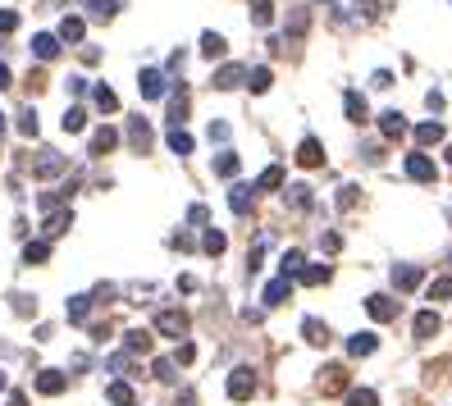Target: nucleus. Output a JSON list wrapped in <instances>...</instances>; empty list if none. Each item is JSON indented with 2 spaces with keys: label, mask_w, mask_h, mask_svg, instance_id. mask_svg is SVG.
Wrapping results in <instances>:
<instances>
[{
  "label": "nucleus",
  "mask_w": 452,
  "mask_h": 406,
  "mask_svg": "<svg viewBox=\"0 0 452 406\" xmlns=\"http://www.w3.org/2000/svg\"><path fill=\"white\" fill-rule=\"evenodd\" d=\"M138 92L147 96V101L169 96V73H165V69H142V73H138Z\"/></svg>",
  "instance_id": "obj_1"
},
{
  "label": "nucleus",
  "mask_w": 452,
  "mask_h": 406,
  "mask_svg": "<svg viewBox=\"0 0 452 406\" xmlns=\"http://www.w3.org/2000/svg\"><path fill=\"white\" fill-rule=\"evenodd\" d=\"M224 388H228V398H233V402H247L256 393V370H252V365H238V370L228 374Z\"/></svg>",
  "instance_id": "obj_2"
},
{
  "label": "nucleus",
  "mask_w": 452,
  "mask_h": 406,
  "mask_svg": "<svg viewBox=\"0 0 452 406\" xmlns=\"http://www.w3.org/2000/svg\"><path fill=\"white\" fill-rule=\"evenodd\" d=\"M420 283H425V269L420 265H407V260L393 265V288H398V293H416Z\"/></svg>",
  "instance_id": "obj_3"
},
{
  "label": "nucleus",
  "mask_w": 452,
  "mask_h": 406,
  "mask_svg": "<svg viewBox=\"0 0 452 406\" xmlns=\"http://www.w3.org/2000/svg\"><path fill=\"white\" fill-rule=\"evenodd\" d=\"M252 206H256V183H233L228 187V210L233 215H252Z\"/></svg>",
  "instance_id": "obj_4"
},
{
  "label": "nucleus",
  "mask_w": 452,
  "mask_h": 406,
  "mask_svg": "<svg viewBox=\"0 0 452 406\" xmlns=\"http://www.w3.org/2000/svg\"><path fill=\"white\" fill-rule=\"evenodd\" d=\"M123 133H128L133 151H151V123L142 119V114H128V123H123Z\"/></svg>",
  "instance_id": "obj_5"
},
{
  "label": "nucleus",
  "mask_w": 452,
  "mask_h": 406,
  "mask_svg": "<svg viewBox=\"0 0 452 406\" xmlns=\"http://www.w3.org/2000/svg\"><path fill=\"white\" fill-rule=\"evenodd\" d=\"M156 328L165 338H183V333H188V315H183V311H160L156 315Z\"/></svg>",
  "instance_id": "obj_6"
},
{
  "label": "nucleus",
  "mask_w": 452,
  "mask_h": 406,
  "mask_svg": "<svg viewBox=\"0 0 452 406\" xmlns=\"http://www.w3.org/2000/svg\"><path fill=\"white\" fill-rule=\"evenodd\" d=\"M407 173L416 183H434V160H429L425 151H411V156H407Z\"/></svg>",
  "instance_id": "obj_7"
},
{
  "label": "nucleus",
  "mask_w": 452,
  "mask_h": 406,
  "mask_svg": "<svg viewBox=\"0 0 452 406\" xmlns=\"http://www.w3.org/2000/svg\"><path fill=\"white\" fill-rule=\"evenodd\" d=\"M297 164H302V169H320V164H324V147L315 137H302V147H297Z\"/></svg>",
  "instance_id": "obj_8"
},
{
  "label": "nucleus",
  "mask_w": 452,
  "mask_h": 406,
  "mask_svg": "<svg viewBox=\"0 0 452 406\" xmlns=\"http://www.w3.org/2000/svg\"><path fill=\"white\" fill-rule=\"evenodd\" d=\"M215 87H219V92H228V87H247V69H243V64H219V69H215Z\"/></svg>",
  "instance_id": "obj_9"
},
{
  "label": "nucleus",
  "mask_w": 452,
  "mask_h": 406,
  "mask_svg": "<svg viewBox=\"0 0 452 406\" xmlns=\"http://www.w3.org/2000/svg\"><path fill=\"white\" fill-rule=\"evenodd\" d=\"M379 133H384L389 142L407 137V119H402V110H384V114H379Z\"/></svg>",
  "instance_id": "obj_10"
},
{
  "label": "nucleus",
  "mask_w": 452,
  "mask_h": 406,
  "mask_svg": "<svg viewBox=\"0 0 452 406\" xmlns=\"http://www.w3.org/2000/svg\"><path fill=\"white\" fill-rule=\"evenodd\" d=\"M365 311H370L379 324H389L393 315H398V302H393V297H365Z\"/></svg>",
  "instance_id": "obj_11"
},
{
  "label": "nucleus",
  "mask_w": 452,
  "mask_h": 406,
  "mask_svg": "<svg viewBox=\"0 0 452 406\" xmlns=\"http://www.w3.org/2000/svg\"><path fill=\"white\" fill-rule=\"evenodd\" d=\"M83 32H87V18H78V14H69V18H60V32H55V37H60V42H83Z\"/></svg>",
  "instance_id": "obj_12"
},
{
  "label": "nucleus",
  "mask_w": 452,
  "mask_h": 406,
  "mask_svg": "<svg viewBox=\"0 0 452 406\" xmlns=\"http://www.w3.org/2000/svg\"><path fill=\"white\" fill-rule=\"evenodd\" d=\"M374 347H379V333H352L348 338V356H357V361H361V356H370Z\"/></svg>",
  "instance_id": "obj_13"
},
{
  "label": "nucleus",
  "mask_w": 452,
  "mask_h": 406,
  "mask_svg": "<svg viewBox=\"0 0 452 406\" xmlns=\"http://www.w3.org/2000/svg\"><path fill=\"white\" fill-rule=\"evenodd\" d=\"M32 55H37V60H55V55H60V37L37 32V37H32Z\"/></svg>",
  "instance_id": "obj_14"
},
{
  "label": "nucleus",
  "mask_w": 452,
  "mask_h": 406,
  "mask_svg": "<svg viewBox=\"0 0 452 406\" xmlns=\"http://www.w3.org/2000/svg\"><path fill=\"white\" fill-rule=\"evenodd\" d=\"M114 147H119V133L114 128H96L92 133V156H110Z\"/></svg>",
  "instance_id": "obj_15"
},
{
  "label": "nucleus",
  "mask_w": 452,
  "mask_h": 406,
  "mask_svg": "<svg viewBox=\"0 0 452 406\" xmlns=\"http://www.w3.org/2000/svg\"><path fill=\"white\" fill-rule=\"evenodd\" d=\"M119 5H123V0H87V18H92V23H105V18L119 14Z\"/></svg>",
  "instance_id": "obj_16"
},
{
  "label": "nucleus",
  "mask_w": 452,
  "mask_h": 406,
  "mask_svg": "<svg viewBox=\"0 0 452 406\" xmlns=\"http://www.w3.org/2000/svg\"><path fill=\"white\" fill-rule=\"evenodd\" d=\"M261 302H265V306H283V302H288V278H283V274H279V278H270V283H265Z\"/></svg>",
  "instance_id": "obj_17"
},
{
  "label": "nucleus",
  "mask_w": 452,
  "mask_h": 406,
  "mask_svg": "<svg viewBox=\"0 0 452 406\" xmlns=\"http://www.w3.org/2000/svg\"><path fill=\"white\" fill-rule=\"evenodd\" d=\"M302 338L311 347H324V343H329V328H324V320H315V315H311V320H302Z\"/></svg>",
  "instance_id": "obj_18"
},
{
  "label": "nucleus",
  "mask_w": 452,
  "mask_h": 406,
  "mask_svg": "<svg viewBox=\"0 0 452 406\" xmlns=\"http://www.w3.org/2000/svg\"><path fill=\"white\" fill-rule=\"evenodd\" d=\"M92 101H96V110H101V114H114V110H119V96H114L105 82H96V87H92Z\"/></svg>",
  "instance_id": "obj_19"
},
{
  "label": "nucleus",
  "mask_w": 452,
  "mask_h": 406,
  "mask_svg": "<svg viewBox=\"0 0 452 406\" xmlns=\"http://www.w3.org/2000/svg\"><path fill=\"white\" fill-rule=\"evenodd\" d=\"M283 187V164H265V173L256 178V192H279Z\"/></svg>",
  "instance_id": "obj_20"
},
{
  "label": "nucleus",
  "mask_w": 452,
  "mask_h": 406,
  "mask_svg": "<svg viewBox=\"0 0 452 406\" xmlns=\"http://www.w3.org/2000/svg\"><path fill=\"white\" fill-rule=\"evenodd\" d=\"M42 178H55V173H64V156H55V151H46V156H37V164H32Z\"/></svg>",
  "instance_id": "obj_21"
},
{
  "label": "nucleus",
  "mask_w": 452,
  "mask_h": 406,
  "mask_svg": "<svg viewBox=\"0 0 452 406\" xmlns=\"http://www.w3.org/2000/svg\"><path fill=\"white\" fill-rule=\"evenodd\" d=\"M411 328H416V338H434V333H439V315H434V311H416Z\"/></svg>",
  "instance_id": "obj_22"
},
{
  "label": "nucleus",
  "mask_w": 452,
  "mask_h": 406,
  "mask_svg": "<svg viewBox=\"0 0 452 406\" xmlns=\"http://www.w3.org/2000/svg\"><path fill=\"white\" fill-rule=\"evenodd\" d=\"M183 119H188V87H178V92L169 96V123H174V128H178Z\"/></svg>",
  "instance_id": "obj_23"
},
{
  "label": "nucleus",
  "mask_w": 452,
  "mask_h": 406,
  "mask_svg": "<svg viewBox=\"0 0 452 406\" xmlns=\"http://www.w3.org/2000/svg\"><path fill=\"white\" fill-rule=\"evenodd\" d=\"M270 82H274V73H270V69H247V92H252V96L270 92Z\"/></svg>",
  "instance_id": "obj_24"
},
{
  "label": "nucleus",
  "mask_w": 452,
  "mask_h": 406,
  "mask_svg": "<svg viewBox=\"0 0 452 406\" xmlns=\"http://www.w3.org/2000/svg\"><path fill=\"white\" fill-rule=\"evenodd\" d=\"M434 142H444V123H434V119L420 123V128H416V147H434Z\"/></svg>",
  "instance_id": "obj_25"
},
{
  "label": "nucleus",
  "mask_w": 452,
  "mask_h": 406,
  "mask_svg": "<svg viewBox=\"0 0 452 406\" xmlns=\"http://www.w3.org/2000/svg\"><path fill=\"white\" fill-rule=\"evenodd\" d=\"M361 201V192H357V183H338V192H334V206L338 210H352Z\"/></svg>",
  "instance_id": "obj_26"
},
{
  "label": "nucleus",
  "mask_w": 452,
  "mask_h": 406,
  "mask_svg": "<svg viewBox=\"0 0 452 406\" xmlns=\"http://www.w3.org/2000/svg\"><path fill=\"white\" fill-rule=\"evenodd\" d=\"M283 197H288V206H293V210H311V187H306V183H293Z\"/></svg>",
  "instance_id": "obj_27"
},
{
  "label": "nucleus",
  "mask_w": 452,
  "mask_h": 406,
  "mask_svg": "<svg viewBox=\"0 0 452 406\" xmlns=\"http://www.w3.org/2000/svg\"><path fill=\"white\" fill-rule=\"evenodd\" d=\"M64 383H69V379H64L60 370H42V374H37V388H42V393H64Z\"/></svg>",
  "instance_id": "obj_28"
},
{
  "label": "nucleus",
  "mask_w": 452,
  "mask_h": 406,
  "mask_svg": "<svg viewBox=\"0 0 452 406\" xmlns=\"http://www.w3.org/2000/svg\"><path fill=\"white\" fill-rule=\"evenodd\" d=\"M215 173H219V178H238V151H219V156H215Z\"/></svg>",
  "instance_id": "obj_29"
},
{
  "label": "nucleus",
  "mask_w": 452,
  "mask_h": 406,
  "mask_svg": "<svg viewBox=\"0 0 452 406\" xmlns=\"http://www.w3.org/2000/svg\"><path fill=\"white\" fill-rule=\"evenodd\" d=\"M343 105H348V119H352V123H365V119H370V114H365L361 92H348V96H343Z\"/></svg>",
  "instance_id": "obj_30"
},
{
  "label": "nucleus",
  "mask_w": 452,
  "mask_h": 406,
  "mask_svg": "<svg viewBox=\"0 0 452 406\" xmlns=\"http://www.w3.org/2000/svg\"><path fill=\"white\" fill-rule=\"evenodd\" d=\"M302 269H306V251H297V247H293V251L283 256V278H293V274L302 278Z\"/></svg>",
  "instance_id": "obj_31"
},
{
  "label": "nucleus",
  "mask_w": 452,
  "mask_h": 406,
  "mask_svg": "<svg viewBox=\"0 0 452 406\" xmlns=\"http://www.w3.org/2000/svg\"><path fill=\"white\" fill-rule=\"evenodd\" d=\"M201 55L219 60V55H224V37H219V32H201Z\"/></svg>",
  "instance_id": "obj_32"
},
{
  "label": "nucleus",
  "mask_w": 452,
  "mask_h": 406,
  "mask_svg": "<svg viewBox=\"0 0 452 406\" xmlns=\"http://www.w3.org/2000/svg\"><path fill=\"white\" fill-rule=\"evenodd\" d=\"M83 128H87V110H83V105L64 110V133H83Z\"/></svg>",
  "instance_id": "obj_33"
},
{
  "label": "nucleus",
  "mask_w": 452,
  "mask_h": 406,
  "mask_svg": "<svg viewBox=\"0 0 452 406\" xmlns=\"http://www.w3.org/2000/svg\"><path fill=\"white\" fill-rule=\"evenodd\" d=\"M201 251H206V256H219V251H224V233H219V228H206V233H201Z\"/></svg>",
  "instance_id": "obj_34"
},
{
  "label": "nucleus",
  "mask_w": 452,
  "mask_h": 406,
  "mask_svg": "<svg viewBox=\"0 0 452 406\" xmlns=\"http://www.w3.org/2000/svg\"><path fill=\"white\" fill-rule=\"evenodd\" d=\"M192 147H197V142H192L183 128H174V133H169V151H174V156H192Z\"/></svg>",
  "instance_id": "obj_35"
},
{
  "label": "nucleus",
  "mask_w": 452,
  "mask_h": 406,
  "mask_svg": "<svg viewBox=\"0 0 452 406\" xmlns=\"http://www.w3.org/2000/svg\"><path fill=\"white\" fill-rule=\"evenodd\" d=\"M73 224V215H69V210H55V215L51 219H46V238H55V233H64V228H69Z\"/></svg>",
  "instance_id": "obj_36"
},
{
  "label": "nucleus",
  "mask_w": 452,
  "mask_h": 406,
  "mask_svg": "<svg viewBox=\"0 0 452 406\" xmlns=\"http://www.w3.org/2000/svg\"><path fill=\"white\" fill-rule=\"evenodd\" d=\"M87 315H92V297H73V302H69V320L83 324Z\"/></svg>",
  "instance_id": "obj_37"
},
{
  "label": "nucleus",
  "mask_w": 452,
  "mask_h": 406,
  "mask_svg": "<svg viewBox=\"0 0 452 406\" xmlns=\"http://www.w3.org/2000/svg\"><path fill=\"white\" fill-rule=\"evenodd\" d=\"M270 18H274V5H270V0H252V23L265 27Z\"/></svg>",
  "instance_id": "obj_38"
},
{
  "label": "nucleus",
  "mask_w": 452,
  "mask_h": 406,
  "mask_svg": "<svg viewBox=\"0 0 452 406\" xmlns=\"http://www.w3.org/2000/svg\"><path fill=\"white\" fill-rule=\"evenodd\" d=\"M348 406H379V393H374V388H352Z\"/></svg>",
  "instance_id": "obj_39"
},
{
  "label": "nucleus",
  "mask_w": 452,
  "mask_h": 406,
  "mask_svg": "<svg viewBox=\"0 0 452 406\" xmlns=\"http://www.w3.org/2000/svg\"><path fill=\"white\" fill-rule=\"evenodd\" d=\"M46 256H51V242H28V247H23V260H28V265H42Z\"/></svg>",
  "instance_id": "obj_40"
},
{
  "label": "nucleus",
  "mask_w": 452,
  "mask_h": 406,
  "mask_svg": "<svg viewBox=\"0 0 452 406\" xmlns=\"http://www.w3.org/2000/svg\"><path fill=\"white\" fill-rule=\"evenodd\" d=\"M110 402H114V406H133V388H128L123 379H114V383H110Z\"/></svg>",
  "instance_id": "obj_41"
},
{
  "label": "nucleus",
  "mask_w": 452,
  "mask_h": 406,
  "mask_svg": "<svg viewBox=\"0 0 452 406\" xmlns=\"http://www.w3.org/2000/svg\"><path fill=\"white\" fill-rule=\"evenodd\" d=\"M123 347H128V352H147V347H151V338L142 333V328H128V338H123Z\"/></svg>",
  "instance_id": "obj_42"
},
{
  "label": "nucleus",
  "mask_w": 452,
  "mask_h": 406,
  "mask_svg": "<svg viewBox=\"0 0 452 406\" xmlns=\"http://www.w3.org/2000/svg\"><path fill=\"white\" fill-rule=\"evenodd\" d=\"M429 297H434V302H448V297H452V274L434 278V283H429Z\"/></svg>",
  "instance_id": "obj_43"
},
{
  "label": "nucleus",
  "mask_w": 452,
  "mask_h": 406,
  "mask_svg": "<svg viewBox=\"0 0 452 406\" xmlns=\"http://www.w3.org/2000/svg\"><path fill=\"white\" fill-rule=\"evenodd\" d=\"M188 224H192V228H206V224H210V210L201 206V201H197V206L188 210Z\"/></svg>",
  "instance_id": "obj_44"
},
{
  "label": "nucleus",
  "mask_w": 452,
  "mask_h": 406,
  "mask_svg": "<svg viewBox=\"0 0 452 406\" xmlns=\"http://www.w3.org/2000/svg\"><path fill=\"white\" fill-rule=\"evenodd\" d=\"M343 365H324V374H320V388H338V379H348V374H338Z\"/></svg>",
  "instance_id": "obj_45"
},
{
  "label": "nucleus",
  "mask_w": 452,
  "mask_h": 406,
  "mask_svg": "<svg viewBox=\"0 0 452 406\" xmlns=\"http://www.w3.org/2000/svg\"><path fill=\"white\" fill-rule=\"evenodd\" d=\"M18 133H23V137H37V114H32V110L18 114Z\"/></svg>",
  "instance_id": "obj_46"
},
{
  "label": "nucleus",
  "mask_w": 452,
  "mask_h": 406,
  "mask_svg": "<svg viewBox=\"0 0 452 406\" xmlns=\"http://www.w3.org/2000/svg\"><path fill=\"white\" fill-rule=\"evenodd\" d=\"M206 137L224 147V142H228V123H224V119H215V123H210V128H206Z\"/></svg>",
  "instance_id": "obj_47"
},
{
  "label": "nucleus",
  "mask_w": 452,
  "mask_h": 406,
  "mask_svg": "<svg viewBox=\"0 0 452 406\" xmlns=\"http://www.w3.org/2000/svg\"><path fill=\"white\" fill-rule=\"evenodd\" d=\"M329 278V265H315V269H302V283H324Z\"/></svg>",
  "instance_id": "obj_48"
},
{
  "label": "nucleus",
  "mask_w": 452,
  "mask_h": 406,
  "mask_svg": "<svg viewBox=\"0 0 452 406\" xmlns=\"http://www.w3.org/2000/svg\"><path fill=\"white\" fill-rule=\"evenodd\" d=\"M151 374L165 379V383H174V361H156V365H151Z\"/></svg>",
  "instance_id": "obj_49"
},
{
  "label": "nucleus",
  "mask_w": 452,
  "mask_h": 406,
  "mask_svg": "<svg viewBox=\"0 0 452 406\" xmlns=\"http://www.w3.org/2000/svg\"><path fill=\"white\" fill-rule=\"evenodd\" d=\"M14 311H18V315H32V311H37V302H32L28 293H14Z\"/></svg>",
  "instance_id": "obj_50"
},
{
  "label": "nucleus",
  "mask_w": 452,
  "mask_h": 406,
  "mask_svg": "<svg viewBox=\"0 0 452 406\" xmlns=\"http://www.w3.org/2000/svg\"><path fill=\"white\" fill-rule=\"evenodd\" d=\"M14 27H18V14L14 9H0V32H14Z\"/></svg>",
  "instance_id": "obj_51"
},
{
  "label": "nucleus",
  "mask_w": 452,
  "mask_h": 406,
  "mask_svg": "<svg viewBox=\"0 0 452 406\" xmlns=\"http://www.w3.org/2000/svg\"><path fill=\"white\" fill-rule=\"evenodd\" d=\"M320 247H324V251H338V247H343V238H338V233H324V238H320Z\"/></svg>",
  "instance_id": "obj_52"
},
{
  "label": "nucleus",
  "mask_w": 452,
  "mask_h": 406,
  "mask_svg": "<svg viewBox=\"0 0 452 406\" xmlns=\"http://www.w3.org/2000/svg\"><path fill=\"white\" fill-rule=\"evenodd\" d=\"M192 356H197V347H192V343H183V347H178V365H188Z\"/></svg>",
  "instance_id": "obj_53"
},
{
  "label": "nucleus",
  "mask_w": 452,
  "mask_h": 406,
  "mask_svg": "<svg viewBox=\"0 0 452 406\" xmlns=\"http://www.w3.org/2000/svg\"><path fill=\"white\" fill-rule=\"evenodd\" d=\"M9 82H14V78H9V69H5V64H0V92H5Z\"/></svg>",
  "instance_id": "obj_54"
},
{
  "label": "nucleus",
  "mask_w": 452,
  "mask_h": 406,
  "mask_svg": "<svg viewBox=\"0 0 452 406\" xmlns=\"http://www.w3.org/2000/svg\"><path fill=\"white\" fill-rule=\"evenodd\" d=\"M9 406H28V398L23 393H9Z\"/></svg>",
  "instance_id": "obj_55"
},
{
  "label": "nucleus",
  "mask_w": 452,
  "mask_h": 406,
  "mask_svg": "<svg viewBox=\"0 0 452 406\" xmlns=\"http://www.w3.org/2000/svg\"><path fill=\"white\" fill-rule=\"evenodd\" d=\"M444 160H448V169H452V147H448V151H444Z\"/></svg>",
  "instance_id": "obj_56"
},
{
  "label": "nucleus",
  "mask_w": 452,
  "mask_h": 406,
  "mask_svg": "<svg viewBox=\"0 0 452 406\" xmlns=\"http://www.w3.org/2000/svg\"><path fill=\"white\" fill-rule=\"evenodd\" d=\"M0 133H5V110H0Z\"/></svg>",
  "instance_id": "obj_57"
},
{
  "label": "nucleus",
  "mask_w": 452,
  "mask_h": 406,
  "mask_svg": "<svg viewBox=\"0 0 452 406\" xmlns=\"http://www.w3.org/2000/svg\"><path fill=\"white\" fill-rule=\"evenodd\" d=\"M0 388H5V374H0Z\"/></svg>",
  "instance_id": "obj_58"
},
{
  "label": "nucleus",
  "mask_w": 452,
  "mask_h": 406,
  "mask_svg": "<svg viewBox=\"0 0 452 406\" xmlns=\"http://www.w3.org/2000/svg\"><path fill=\"white\" fill-rule=\"evenodd\" d=\"M448 260H452V256H448Z\"/></svg>",
  "instance_id": "obj_59"
}]
</instances>
